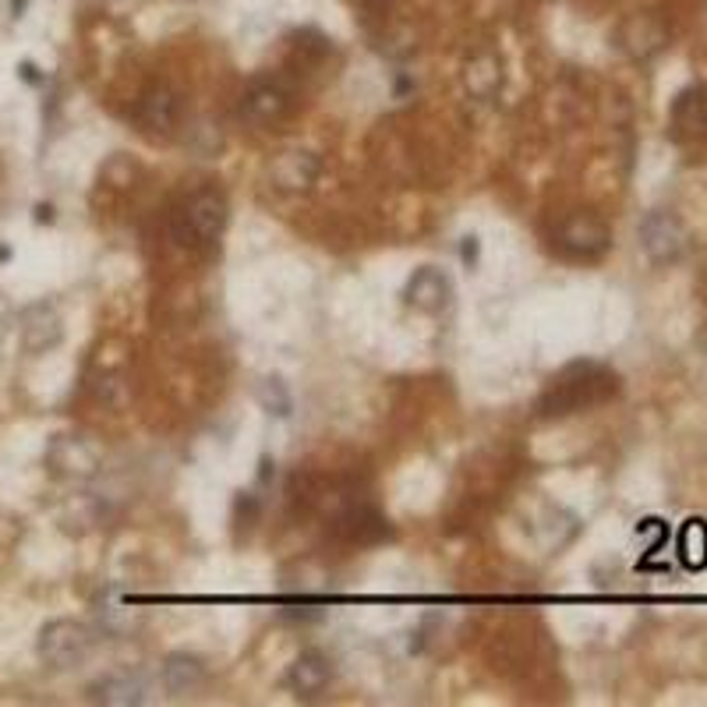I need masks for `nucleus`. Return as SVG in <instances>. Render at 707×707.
Masks as SVG:
<instances>
[{"mask_svg": "<svg viewBox=\"0 0 707 707\" xmlns=\"http://www.w3.org/2000/svg\"><path fill=\"white\" fill-rule=\"evenodd\" d=\"M640 248L648 251V259L658 265H672L686 255L689 233L672 213H648L640 224Z\"/></svg>", "mask_w": 707, "mask_h": 707, "instance_id": "nucleus-7", "label": "nucleus"}, {"mask_svg": "<svg viewBox=\"0 0 707 707\" xmlns=\"http://www.w3.org/2000/svg\"><path fill=\"white\" fill-rule=\"evenodd\" d=\"M619 392V375L605 368V365H594V361H577V365L566 368L559 379H552L548 392L538 403V414L541 418H566V414H580V411H591L605 400H612Z\"/></svg>", "mask_w": 707, "mask_h": 707, "instance_id": "nucleus-1", "label": "nucleus"}, {"mask_svg": "<svg viewBox=\"0 0 707 707\" xmlns=\"http://www.w3.org/2000/svg\"><path fill=\"white\" fill-rule=\"evenodd\" d=\"M89 700L92 704H106V707L146 704V683H141V675L132 672V669L106 672V675H100V680L89 686Z\"/></svg>", "mask_w": 707, "mask_h": 707, "instance_id": "nucleus-16", "label": "nucleus"}, {"mask_svg": "<svg viewBox=\"0 0 707 707\" xmlns=\"http://www.w3.org/2000/svg\"><path fill=\"white\" fill-rule=\"evenodd\" d=\"M608 248H612V230L594 213H573L556 227V251L573 262H594Z\"/></svg>", "mask_w": 707, "mask_h": 707, "instance_id": "nucleus-4", "label": "nucleus"}, {"mask_svg": "<svg viewBox=\"0 0 707 707\" xmlns=\"http://www.w3.org/2000/svg\"><path fill=\"white\" fill-rule=\"evenodd\" d=\"M502 82H506V71H502V57L492 54V50H481V54H475L464 65V89H467L470 100L492 103L499 92H502Z\"/></svg>", "mask_w": 707, "mask_h": 707, "instance_id": "nucleus-15", "label": "nucleus"}, {"mask_svg": "<svg viewBox=\"0 0 707 707\" xmlns=\"http://www.w3.org/2000/svg\"><path fill=\"white\" fill-rule=\"evenodd\" d=\"M92 643H96V637H92V630H89L85 623H78V619H54V623H46L43 630H39L36 651H39V658L50 669L68 672V669H78L92 654Z\"/></svg>", "mask_w": 707, "mask_h": 707, "instance_id": "nucleus-3", "label": "nucleus"}, {"mask_svg": "<svg viewBox=\"0 0 707 707\" xmlns=\"http://www.w3.org/2000/svg\"><path fill=\"white\" fill-rule=\"evenodd\" d=\"M184 103L170 85H149L135 103V124L149 138H170L181 128Z\"/></svg>", "mask_w": 707, "mask_h": 707, "instance_id": "nucleus-6", "label": "nucleus"}, {"mask_svg": "<svg viewBox=\"0 0 707 707\" xmlns=\"http://www.w3.org/2000/svg\"><path fill=\"white\" fill-rule=\"evenodd\" d=\"M96 619H100V630L110 634V637H124L128 630H135L138 626V616L132 612V605L124 602V594L117 588H110L100 594V602H96Z\"/></svg>", "mask_w": 707, "mask_h": 707, "instance_id": "nucleus-18", "label": "nucleus"}, {"mask_svg": "<svg viewBox=\"0 0 707 707\" xmlns=\"http://www.w3.org/2000/svg\"><path fill=\"white\" fill-rule=\"evenodd\" d=\"M46 467L60 481H89L100 475L103 453L85 435H54L50 446H46Z\"/></svg>", "mask_w": 707, "mask_h": 707, "instance_id": "nucleus-5", "label": "nucleus"}, {"mask_svg": "<svg viewBox=\"0 0 707 707\" xmlns=\"http://www.w3.org/2000/svg\"><path fill=\"white\" fill-rule=\"evenodd\" d=\"M290 89L283 82H255L241 96V117L255 124V128H270V124H280L290 114Z\"/></svg>", "mask_w": 707, "mask_h": 707, "instance_id": "nucleus-10", "label": "nucleus"}, {"mask_svg": "<svg viewBox=\"0 0 707 707\" xmlns=\"http://www.w3.org/2000/svg\"><path fill=\"white\" fill-rule=\"evenodd\" d=\"M361 4H368V8H379V4H386V0H361Z\"/></svg>", "mask_w": 707, "mask_h": 707, "instance_id": "nucleus-21", "label": "nucleus"}, {"mask_svg": "<svg viewBox=\"0 0 707 707\" xmlns=\"http://www.w3.org/2000/svg\"><path fill=\"white\" fill-rule=\"evenodd\" d=\"M453 297V287H449V276L443 270H432V265H424L418 270L411 280H407V290H403V301L424 311V316H438Z\"/></svg>", "mask_w": 707, "mask_h": 707, "instance_id": "nucleus-14", "label": "nucleus"}, {"mask_svg": "<svg viewBox=\"0 0 707 707\" xmlns=\"http://www.w3.org/2000/svg\"><path fill=\"white\" fill-rule=\"evenodd\" d=\"M669 128L675 141H700L707 138V85H686L672 100Z\"/></svg>", "mask_w": 707, "mask_h": 707, "instance_id": "nucleus-11", "label": "nucleus"}, {"mask_svg": "<svg viewBox=\"0 0 707 707\" xmlns=\"http://www.w3.org/2000/svg\"><path fill=\"white\" fill-rule=\"evenodd\" d=\"M0 351H4V322H0Z\"/></svg>", "mask_w": 707, "mask_h": 707, "instance_id": "nucleus-22", "label": "nucleus"}, {"mask_svg": "<svg viewBox=\"0 0 707 707\" xmlns=\"http://www.w3.org/2000/svg\"><path fill=\"white\" fill-rule=\"evenodd\" d=\"M259 400H262V407H265L270 414H280V418H283V414L290 411V392L283 389L280 379H265L262 389H259Z\"/></svg>", "mask_w": 707, "mask_h": 707, "instance_id": "nucleus-20", "label": "nucleus"}, {"mask_svg": "<svg viewBox=\"0 0 707 707\" xmlns=\"http://www.w3.org/2000/svg\"><path fill=\"white\" fill-rule=\"evenodd\" d=\"M19 329H22V347L28 354H46L65 340V322H60L57 308L46 305V301L25 308L22 319H19Z\"/></svg>", "mask_w": 707, "mask_h": 707, "instance_id": "nucleus-13", "label": "nucleus"}, {"mask_svg": "<svg viewBox=\"0 0 707 707\" xmlns=\"http://www.w3.org/2000/svg\"><path fill=\"white\" fill-rule=\"evenodd\" d=\"M616 43L626 57L651 60L669 46V25L658 19V14H634V19H626L619 25Z\"/></svg>", "mask_w": 707, "mask_h": 707, "instance_id": "nucleus-8", "label": "nucleus"}, {"mask_svg": "<svg viewBox=\"0 0 707 707\" xmlns=\"http://www.w3.org/2000/svg\"><path fill=\"white\" fill-rule=\"evenodd\" d=\"M329 680H333V662L322 654V651H305V654H297L287 675H283V683H287V689L294 697H301V700H316L326 694V686Z\"/></svg>", "mask_w": 707, "mask_h": 707, "instance_id": "nucleus-12", "label": "nucleus"}, {"mask_svg": "<svg viewBox=\"0 0 707 707\" xmlns=\"http://www.w3.org/2000/svg\"><path fill=\"white\" fill-rule=\"evenodd\" d=\"M322 174V160L316 152L308 149H290V152H280L273 167H270V181L276 192L283 195H305L311 192V184L319 181Z\"/></svg>", "mask_w": 707, "mask_h": 707, "instance_id": "nucleus-9", "label": "nucleus"}, {"mask_svg": "<svg viewBox=\"0 0 707 707\" xmlns=\"http://www.w3.org/2000/svg\"><path fill=\"white\" fill-rule=\"evenodd\" d=\"M227 219H230V209H227L224 192H216V187L206 184V187H195V192L174 209L170 230H174L178 244L192 248V251H209L219 244V238H224Z\"/></svg>", "mask_w": 707, "mask_h": 707, "instance_id": "nucleus-2", "label": "nucleus"}, {"mask_svg": "<svg viewBox=\"0 0 707 707\" xmlns=\"http://www.w3.org/2000/svg\"><path fill=\"white\" fill-rule=\"evenodd\" d=\"M675 556L686 566L689 573H700L707 566V524L704 521H686L680 538H675Z\"/></svg>", "mask_w": 707, "mask_h": 707, "instance_id": "nucleus-19", "label": "nucleus"}, {"mask_svg": "<svg viewBox=\"0 0 707 707\" xmlns=\"http://www.w3.org/2000/svg\"><path fill=\"white\" fill-rule=\"evenodd\" d=\"M209 672H206V662L187 651H178L170 654L163 662V686L170 697H187V694H198L202 686H206Z\"/></svg>", "mask_w": 707, "mask_h": 707, "instance_id": "nucleus-17", "label": "nucleus"}]
</instances>
